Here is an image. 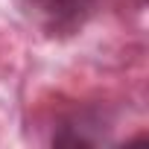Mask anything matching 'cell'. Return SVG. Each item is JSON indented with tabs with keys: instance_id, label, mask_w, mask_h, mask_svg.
<instances>
[{
	"instance_id": "obj_1",
	"label": "cell",
	"mask_w": 149,
	"mask_h": 149,
	"mask_svg": "<svg viewBox=\"0 0 149 149\" xmlns=\"http://www.w3.org/2000/svg\"><path fill=\"white\" fill-rule=\"evenodd\" d=\"M15 3L47 35H73L88 24L100 0H15Z\"/></svg>"
}]
</instances>
